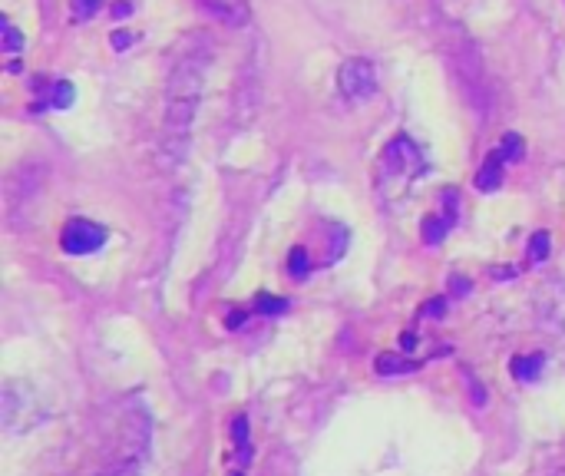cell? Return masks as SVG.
I'll list each match as a JSON object with an SVG mask.
<instances>
[{
	"instance_id": "cell-1",
	"label": "cell",
	"mask_w": 565,
	"mask_h": 476,
	"mask_svg": "<svg viewBox=\"0 0 565 476\" xmlns=\"http://www.w3.org/2000/svg\"><path fill=\"white\" fill-rule=\"evenodd\" d=\"M212 63V43L195 37L186 50L179 53L176 67L169 73L166 86V123H162V166H176L189 153V136L199 116L202 90H205V73Z\"/></svg>"
},
{
	"instance_id": "cell-2",
	"label": "cell",
	"mask_w": 565,
	"mask_h": 476,
	"mask_svg": "<svg viewBox=\"0 0 565 476\" xmlns=\"http://www.w3.org/2000/svg\"><path fill=\"white\" fill-rule=\"evenodd\" d=\"M427 172L423 149L407 133H397L377 156V192L387 205L407 199L410 186Z\"/></svg>"
},
{
	"instance_id": "cell-3",
	"label": "cell",
	"mask_w": 565,
	"mask_h": 476,
	"mask_svg": "<svg viewBox=\"0 0 565 476\" xmlns=\"http://www.w3.org/2000/svg\"><path fill=\"white\" fill-rule=\"evenodd\" d=\"M338 90L344 93V100H351V103L371 100L377 93V67L364 57L344 60L338 70Z\"/></svg>"
},
{
	"instance_id": "cell-4",
	"label": "cell",
	"mask_w": 565,
	"mask_h": 476,
	"mask_svg": "<svg viewBox=\"0 0 565 476\" xmlns=\"http://www.w3.org/2000/svg\"><path fill=\"white\" fill-rule=\"evenodd\" d=\"M106 238H110V232L103 225L90 219H70L60 232V245L67 255H93L106 245Z\"/></svg>"
},
{
	"instance_id": "cell-5",
	"label": "cell",
	"mask_w": 565,
	"mask_h": 476,
	"mask_svg": "<svg viewBox=\"0 0 565 476\" xmlns=\"http://www.w3.org/2000/svg\"><path fill=\"white\" fill-rule=\"evenodd\" d=\"M34 90H37V100H34V110H70L73 106V86L67 80H34Z\"/></svg>"
},
{
	"instance_id": "cell-6",
	"label": "cell",
	"mask_w": 565,
	"mask_h": 476,
	"mask_svg": "<svg viewBox=\"0 0 565 476\" xmlns=\"http://www.w3.org/2000/svg\"><path fill=\"white\" fill-rule=\"evenodd\" d=\"M506 162L509 159H506L503 149H493V153L483 159V169L476 172V189H480V192H496L499 186H503Z\"/></svg>"
},
{
	"instance_id": "cell-7",
	"label": "cell",
	"mask_w": 565,
	"mask_h": 476,
	"mask_svg": "<svg viewBox=\"0 0 565 476\" xmlns=\"http://www.w3.org/2000/svg\"><path fill=\"white\" fill-rule=\"evenodd\" d=\"M456 225V205L453 209H440V212H433L427 222H423V242H427L430 248H437L443 238L450 235V229Z\"/></svg>"
},
{
	"instance_id": "cell-8",
	"label": "cell",
	"mask_w": 565,
	"mask_h": 476,
	"mask_svg": "<svg viewBox=\"0 0 565 476\" xmlns=\"http://www.w3.org/2000/svg\"><path fill=\"white\" fill-rule=\"evenodd\" d=\"M542 364H546V357H542V354H532V357H516V361H513V374H516V381H536L539 371H542Z\"/></svg>"
},
{
	"instance_id": "cell-9",
	"label": "cell",
	"mask_w": 565,
	"mask_h": 476,
	"mask_svg": "<svg viewBox=\"0 0 565 476\" xmlns=\"http://www.w3.org/2000/svg\"><path fill=\"white\" fill-rule=\"evenodd\" d=\"M377 371L380 374H407V371H417V364L404 361V357H394V354H380L377 357Z\"/></svg>"
},
{
	"instance_id": "cell-10",
	"label": "cell",
	"mask_w": 565,
	"mask_h": 476,
	"mask_svg": "<svg viewBox=\"0 0 565 476\" xmlns=\"http://www.w3.org/2000/svg\"><path fill=\"white\" fill-rule=\"evenodd\" d=\"M0 34H4V53H10V57H17L20 50H24V34H20V30L10 24V20H4V24H0Z\"/></svg>"
},
{
	"instance_id": "cell-11",
	"label": "cell",
	"mask_w": 565,
	"mask_h": 476,
	"mask_svg": "<svg viewBox=\"0 0 565 476\" xmlns=\"http://www.w3.org/2000/svg\"><path fill=\"white\" fill-rule=\"evenodd\" d=\"M311 272V265H308V252L298 245V248H291V255H288V275L291 278H308Z\"/></svg>"
},
{
	"instance_id": "cell-12",
	"label": "cell",
	"mask_w": 565,
	"mask_h": 476,
	"mask_svg": "<svg viewBox=\"0 0 565 476\" xmlns=\"http://www.w3.org/2000/svg\"><path fill=\"white\" fill-rule=\"evenodd\" d=\"M546 255H549V235L536 232L529 238V262H546Z\"/></svg>"
},
{
	"instance_id": "cell-13",
	"label": "cell",
	"mask_w": 565,
	"mask_h": 476,
	"mask_svg": "<svg viewBox=\"0 0 565 476\" xmlns=\"http://www.w3.org/2000/svg\"><path fill=\"white\" fill-rule=\"evenodd\" d=\"M255 308L262 311V315H281V311L288 308V301L285 298H271V295H258Z\"/></svg>"
},
{
	"instance_id": "cell-14",
	"label": "cell",
	"mask_w": 565,
	"mask_h": 476,
	"mask_svg": "<svg viewBox=\"0 0 565 476\" xmlns=\"http://www.w3.org/2000/svg\"><path fill=\"white\" fill-rule=\"evenodd\" d=\"M499 149H503L509 162H519V159H523V139H519L516 133H506V136H503V146H499Z\"/></svg>"
},
{
	"instance_id": "cell-15",
	"label": "cell",
	"mask_w": 565,
	"mask_h": 476,
	"mask_svg": "<svg viewBox=\"0 0 565 476\" xmlns=\"http://www.w3.org/2000/svg\"><path fill=\"white\" fill-rule=\"evenodd\" d=\"M96 10H100V0H73V17L90 20Z\"/></svg>"
},
{
	"instance_id": "cell-16",
	"label": "cell",
	"mask_w": 565,
	"mask_h": 476,
	"mask_svg": "<svg viewBox=\"0 0 565 476\" xmlns=\"http://www.w3.org/2000/svg\"><path fill=\"white\" fill-rule=\"evenodd\" d=\"M103 476H139L136 467H119V470H110V473H103Z\"/></svg>"
}]
</instances>
